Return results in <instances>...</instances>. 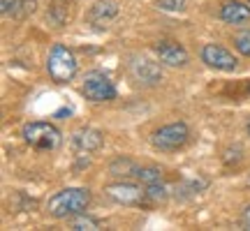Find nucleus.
Here are the masks:
<instances>
[{"instance_id": "obj_18", "label": "nucleus", "mask_w": 250, "mask_h": 231, "mask_svg": "<svg viewBox=\"0 0 250 231\" xmlns=\"http://www.w3.org/2000/svg\"><path fill=\"white\" fill-rule=\"evenodd\" d=\"M158 5L162 9H167V12H176V9H183L186 0H158Z\"/></svg>"}, {"instance_id": "obj_7", "label": "nucleus", "mask_w": 250, "mask_h": 231, "mask_svg": "<svg viewBox=\"0 0 250 231\" xmlns=\"http://www.w3.org/2000/svg\"><path fill=\"white\" fill-rule=\"evenodd\" d=\"M202 60H204L208 67H215V70H223V72H232V70H236V65H239V60L220 44L202 46Z\"/></svg>"}, {"instance_id": "obj_16", "label": "nucleus", "mask_w": 250, "mask_h": 231, "mask_svg": "<svg viewBox=\"0 0 250 231\" xmlns=\"http://www.w3.org/2000/svg\"><path fill=\"white\" fill-rule=\"evenodd\" d=\"M234 46H236L239 54L250 58V30H243V33H239V35L234 37Z\"/></svg>"}, {"instance_id": "obj_14", "label": "nucleus", "mask_w": 250, "mask_h": 231, "mask_svg": "<svg viewBox=\"0 0 250 231\" xmlns=\"http://www.w3.org/2000/svg\"><path fill=\"white\" fill-rule=\"evenodd\" d=\"M72 229H77V231H86V229H100L102 224H100V220H95V217H90V215H74V220L70 222Z\"/></svg>"}, {"instance_id": "obj_19", "label": "nucleus", "mask_w": 250, "mask_h": 231, "mask_svg": "<svg viewBox=\"0 0 250 231\" xmlns=\"http://www.w3.org/2000/svg\"><path fill=\"white\" fill-rule=\"evenodd\" d=\"M241 224L246 227V229H250V206L243 211V215H241Z\"/></svg>"}, {"instance_id": "obj_21", "label": "nucleus", "mask_w": 250, "mask_h": 231, "mask_svg": "<svg viewBox=\"0 0 250 231\" xmlns=\"http://www.w3.org/2000/svg\"><path fill=\"white\" fill-rule=\"evenodd\" d=\"M246 130H248V134H250V120H248V125H246Z\"/></svg>"}, {"instance_id": "obj_11", "label": "nucleus", "mask_w": 250, "mask_h": 231, "mask_svg": "<svg viewBox=\"0 0 250 231\" xmlns=\"http://www.w3.org/2000/svg\"><path fill=\"white\" fill-rule=\"evenodd\" d=\"M220 19L227 21V23H234V26L246 23V21H250V7L239 2V0H227L220 7Z\"/></svg>"}, {"instance_id": "obj_13", "label": "nucleus", "mask_w": 250, "mask_h": 231, "mask_svg": "<svg viewBox=\"0 0 250 231\" xmlns=\"http://www.w3.org/2000/svg\"><path fill=\"white\" fill-rule=\"evenodd\" d=\"M72 141H74V146H77V151L93 153L102 146V134H100L98 130H93V127H83V130H79V132H74Z\"/></svg>"}, {"instance_id": "obj_1", "label": "nucleus", "mask_w": 250, "mask_h": 231, "mask_svg": "<svg viewBox=\"0 0 250 231\" xmlns=\"http://www.w3.org/2000/svg\"><path fill=\"white\" fill-rule=\"evenodd\" d=\"M90 204V192L86 187H67L56 192L49 201H46V213L56 217V220H67L74 215L83 213Z\"/></svg>"}, {"instance_id": "obj_4", "label": "nucleus", "mask_w": 250, "mask_h": 231, "mask_svg": "<svg viewBox=\"0 0 250 231\" xmlns=\"http://www.w3.org/2000/svg\"><path fill=\"white\" fill-rule=\"evenodd\" d=\"M190 139V130H188L186 123H169L160 127V130H155L151 136V143L158 148V151H179L183 148Z\"/></svg>"}, {"instance_id": "obj_17", "label": "nucleus", "mask_w": 250, "mask_h": 231, "mask_svg": "<svg viewBox=\"0 0 250 231\" xmlns=\"http://www.w3.org/2000/svg\"><path fill=\"white\" fill-rule=\"evenodd\" d=\"M137 178L142 180L144 185H151V183H160L162 176L158 169H153V167H148V169H139L137 171Z\"/></svg>"}, {"instance_id": "obj_15", "label": "nucleus", "mask_w": 250, "mask_h": 231, "mask_svg": "<svg viewBox=\"0 0 250 231\" xmlns=\"http://www.w3.org/2000/svg\"><path fill=\"white\" fill-rule=\"evenodd\" d=\"M146 187V196L148 199H153V201H165L167 199V187L160 183H151V185H144Z\"/></svg>"}, {"instance_id": "obj_5", "label": "nucleus", "mask_w": 250, "mask_h": 231, "mask_svg": "<svg viewBox=\"0 0 250 231\" xmlns=\"http://www.w3.org/2000/svg\"><path fill=\"white\" fill-rule=\"evenodd\" d=\"M83 95L90 102H111L116 99V86L104 72H88L83 77Z\"/></svg>"}, {"instance_id": "obj_12", "label": "nucleus", "mask_w": 250, "mask_h": 231, "mask_svg": "<svg viewBox=\"0 0 250 231\" xmlns=\"http://www.w3.org/2000/svg\"><path fill=\"white\" fill-rule=\"evenodd\" d=\"M37 7V0H0V12L12 19H26Z\"/></svg>"}, {"instance_id": "obj_3", "label": "nucleus", "mask_w": 250, "mask_h": 231, "mask_svg": "<svg viewBox=\"0 0 250 231\" xmlns=\"http://www.w3.org/2000/svg\"><path fill=\"white\" fill-rule=\"evenodd\" d=\"M23 139L35 151H56L62 143L61 132L51 123H28L23 127Z\"/></svg>"}, {"instance_id": "obj_2", "label": "nucleus", "mask_w": 250, "mask_h": 231, "mask_svg": "<svg viewBox=\"0 0 250 231\" xmlns=\"http://www.w3.org/2000/svg\"><path fill=\"white\" fill-rule=\"evenodd\" d=\"M77 56L72 54V49H67L65 44H54L51 51H49V58H46V72L49 77L56 81V83H67V81L74 79L77 74Z\"/></svg>"}, {"instance_id": "obj_10", "label": "nucleus", "mask_w": 250, "mask_h": 231, "mask_svg": "<svg viewBox=\"0 0 250 231\" xmlns=\"http://www.w3.org/2000/svg\"><path fill=\"white\" fill-rule=\"evenodd\" d=\"M116 14H118V7L111 2V0H100V2H95V5L90 7L88 21L98 28H107L109 21L116 19Z\"/></svg>"}, {"instance_id": "obj_20", "label": "nucleus", "mask_w": 250, "mask_h": 231, "mask_svg": "<svg viewBox=\"0 0 250 231\" xmlns=\"http://www.w3.org/2000/svg\"><path fill=\"white\" fill-rule=\"evenodd\" d=\"M62 116H70V111H67V109H62V111H58V114H56V118H62Z\"/></svg>"}, {"instance_id": "obj_8", "label": "nucleus", "mask_w": 250, "mask_h": 231, "mask_svg": "<svg viewBox=\"0 0 250 231\" xmlns=\"http://www.w3.org/2000/svg\"><path fill=\"white\" fill-rule=\"evenodd\" d=\"M155 54L160 58V62L169 65V67H181L188 62V51L179 42H169V39H162L155 44Z\"/></svg>"}, {"instance_id": "obj_9", "label": "nucleus", "mask_w": 250, "mask_h": 231, "mask_svg": "<svg viewBox=\"0 0 250 231\" xmlns=\"http://www.w3.org/2000/svg\"><path fill=\"white\" fill-rule=\"evenodd\" d=\"M130 70H132V77L139 83H146V86H153L160 81V67L155 62L146 60V58H137L134 62H130Z\"/></svg>"}, {"instance_id": "obj_6", "label": "nucleus", "mask_w": 250, "mask_h": 231, "mask_svg": "<svg viewBox=\"0 0 250 231\" xmlns=\"http://www.w3.org/2000/svg\"><path fill=\"white\" fill-rule=\"evenodd\" d=\"M104 194L123 206H137L142 204V199L146 196V187L134 185V183H114V185L104 187Z\"/></svg>"}]
</instances>
